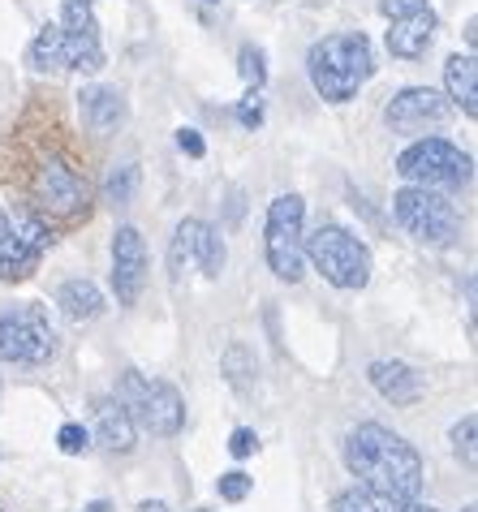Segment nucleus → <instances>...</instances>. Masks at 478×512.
Masks as SVG:
<instances>
[{
    "label": "nucleus",
    "mask_w": 478,
    "mask_h": 512,
    "mask_svg": "<svg viewBox=\"0 0 478 512\" xmlns=\"http://www.w3.org/2000/svg\"><path fill=\"white\" fill-rule=\"evenodd\" d=\"M237 121H242L246 130H259V125H263V95L259 91H250L242 104H237Z\"/></svg>",
    "instance_id": "obj_30"
},
{
    "label": "nucleus",
    "mask_w": 478,
    "mask_h": 512,
    "mask_svg": "<svg viewBox=\"0 0 478 512\" xmlns=\"http://www.w3.org/2000/svg\"><path fill=\"white\" fill-rule=\"evenodd\" d=\"M379 13L388 18V52L397 56V61L427 56L435 26H440L431 0H379Z\"/></svg>",
    "instance_id": "obj_9"
},
{
    "label": "nucleus",
    "mask_w": 478,
    "mask_h": 512,
    "mask_svg": "<svg viewBox=\"0 0 478 512\" xmlns=\"http://www.w3.org/2000/svg\"><path fill=\"white\" fill-rule=\"evenodd\" d=\"M117 401L130 409L134 426H143V431L160 435V439H173L181 426H186V396L164 379H143L138 371H125Z\"/></svg>",
    "instance_id": "obj_5"
},
{
    "label": "nucleus",
    "mask_w": 478,
    "mask_h": 512,
    "mask_svg": "<svg viewBox=\"0 0 478 512\" xmlns=\"http://www.w3.org/2000/svg\"><path fill=\"white\" fill-rule=\"evenodd\" d=\"M56 26H61V39H65V69H74V74L104 69V39H100V22H95L91 0H65Z\"/></svg>",
    "instance_id": "obj_11"
},
{
    "label": "nucleus",
    "mask_w": 478,
    "mask_h": 512,
    "mask_svg": "<svg viewBox=\"0 0 478 512\" xmlns=\"http://www.w3.org/2000/svg\"><path fill=\"white\" fill-rule=\"evenodd\" d=\"M466 512H474V504H470V508H466Z\"/></svg>",
    "instance_id": "obj_36"
},
{
    "label": "nucleus",
    "mask_w": 478,
    "mask_h": 512,
    "mask_svg": "<svg viewBox=\"0 0 478 512\" xmlns=\"http://www.w3.org/2000/svg\"><path fill=\"white\" fill-rule=\"evenodd\" d=\"M444 87H448V99L474 121L478 117V65H474V56H448Z\"/></svg>",
    "instance_id": "obj_17"
},
{
    "label": "nucleus",
    "mask_w": 478,
    "mask_h": 512,
    "mask_svg": "<svg viewBox=\"0 0 478 512\" xmlns=\"http://www.w3.org/2000/svg\"><path fill=\"white\" fill-rule=\"evenodd\" d=\"M82 512H112L104 500H95V504H87V508H82Z\"/></svg>",
    "instance_id": "obj_35"
},
{
    "label": "nucleus",
    "mask_w": 478,
    "mask_h": 512,
    "mask_svg": "<svg viewBox=\"0 0 478 512\" xmlns=\"http://www.w3.org/2000/svg\"><path fill=\"white\" fill-rule=\"evenodd\" d=\"M345 465L358 478L362 491H371L375 500H384L392 512L401 504L418 500L423 491V457L414 452V444H405L401 435H392L379 422H362L345 439Z\"/></svg>",
    "instance_id": "obj_1"
},
{
    "label": "nucleus",
    "mask_w": 478,
    "mask_h": 512,
    "mask_svg": "<svg viewBox=\"0 0 478 512\" xmlns=\"http://www.w3.org/2000/svg\"><path fill=\"white\" fill-rule=\"evenodd\" d=\"M237 74L246 78L250 91H263V82H267V56H263V48L246 44L242 52H237Z\"/></svg>",
    "instance_id": "obj_24"
},
{
    "label": "nucleus",
    "mask_w": 478,
    "mask_h": 512,
    "mask_svg": "<svg viewBox=\"0 0 478 512\" xmlns=\"http://www.w3.org/2000/svg\"><path fill=\"white\" fill-rule=\"evenodd\" d=\"M56 444H61L65 457H78V452L91 448V431H87L82 422H65L61 431H56Z\"/></svg>",
    "instance_id": "obj_27"
},
{
    "label": "nucleus",
    "mask_w": 478,
    "mask_h": 512,
    "mask_svg": "<svg viewBox=\"0 0 478 512\" xmlns=\"http://www.w3.org/2000/svg\"><path fill=\"white\" fill-rule=\"evenodd\" d=\"M56 306H61L74 323H82V319H95L104 310V293L95 289L91 280H65L61 293H56Z\"/></svg>",
    "instance_id": "obj_19"
},
{
    "label": "nucleus",
    "mask_w": 478,
    "mask_h": 512,
    "mask_svg": "<svg viewBox=\"0 0 478 512\" xmlns=\"http://www.w3.org/2000/svg\"><path fill=\"white\" fill-rule=\"evenodd\" d=\"M0 512H5V508H0Z\"/></svg>",
    "instance_id": "obj_39"
},
{
    "label": "nucleus",
    "mask_w": 478,
    "mask_h": 512,
    "mask_svg": "<svg viewBox=\"0 0 478 512\" xmlns=\"http://www.w3.org/2000/svg\"><path fill=\"white\" fill-rule=\"evenodd\" d=\"M397 512H440V508H431V504H423V500H410V504H401Z\"/></svg>",
    "instance_id": "obj_33"
},
{
    "label": "nucleus",
    "mask_w": 478,
    "mask_h": 512,
    "mask_svg": "<svg viewBox=\"0 0 478 512\" xmlns=\"http://www.w3.org/2000/svg\"><path fill=\"white\" fill-rule=\"evenodd\" d=\"M134 418L117 396H100L95 401V439L108 448V452H130L134 448Z\"/></svg>",
    "instance_id": "obj_16"
},
{
    "label": "nucleus",
    "mask_w": 478,
    "mask_h": 512,
    "mask_svg": "<svg viewBox=\"0 0 478 512\" xmlns=\"http://www.w3.org/2000/svg\"><path fill=\"white\" fill-rule=\"evenodd\" d=\"M143 284H147V246L143 233L134 224H125L112 237V293H117L121 306H134L143 297Z\"/></svg>",
    "instance_id": "obj_13"
},
{
    "label": "nucleus",
    "mask_w": 478,
    "mask_h": 512,
    "mask_svg": "<svg viewBox=\"0 0 478 512\" xmlns=\"http://www.w3.org/2000/svg\"><path fill=\"white\" fill-rule=\"evenodd\" d=\"M82 121H87L95 134L117 130V125L125 121V99H121V91L117 87H91V91H82Z\"/></svg>",
    "instance_id": "obj_18"
},
{
    "label": "nucleus",
    "mask_w": 478,
    "mask_h": 512,
    "mask_svg": "<svg viewBox=\"0 0 478 512\" xmlns=\"http://www.w3.org/2000/svg\"><path fill=\"white\" fill-rule=\"evenodd\" d=\"M302 254L315 263V272L332 284V289H367L371 284V250L367 241L354 237L349 229H341V224H319V229L302 241Z\"/></svg>",
    "instance_id": "obj_3"
},
{
    "label": "nucleus",
    "mask_w": 478,
    "mask_h": 512,
    "mask_svg": "<svg viewBox=\"0 0 478 512\" xmlns=\"http://www.w3.org/2000/svg\"><path fill=\"white\" fill-rule=\"evenodd\" d=\"M199 224L203 220H181L177 233H173V246H168V280L181 284V276H186V267L194 263V246H199Z\"/></svg>",
    "instance_id": "obj_20"
},
{
    "label": "nucleus",
    "mask_w": 478,
    "mask_h": 512,
    "mask_svg": "<svg viewBox=\"0 0 478 512\" xmlns=\"http://www.w3.org/2000/svg\"><path fill=\"white\" fill-rule=\"evenodd\" d=\"M26 61L35 69H65V39H61V26H44V31L35 35L31 52H26Z\"/></svg>",
    "instance_id": "obj_21"
},
{
    "label": "nucleus",
    "mask_w": 478,
    "mask_h": 512,
    "mask_svg": "<svg viewBox=\"0 0 478 512\" xmlns=\"http://www.w3.org/2000/svg\"><path fill=\"white\" fill-rule=\"evenodd\" d=\"M250 487H255V482H250V474H242V469H229V474H220V482H216L220 500H229V504H242Z\"/></svg>",
    "instance_id": "obj_28"
},
{
    "label": "nucleus",
    "mask_w": 478,
    "mask_h": 512,
    "mask_svg": "<svg viewBox=\"0 0 478 512\" xmlns=\"http://www.w3.org/2000/svg\"><path fill=\"white\" fill-rule=\"evenodd\" d=\"M474 431H478V418L474 414H466V418H461L457 426H453V452H457V457H461V465H466V469H474Z\"/></svg>",
    "instance_id": "obj_26"
},
{
    "label": "nucleus",
    "mask_w": 478,
    "mask_h": 512,
    "mask_svg": "<svg viewBox=\"0 0 478 512\" xmlns=\"http://www.w3.org/2000/svg\"><path fill=\"white\" fill-rule=\"evenodd\" d=\"M392 216L405 233L423 246H453L461 237V216L453 207V198L440 190H423V186H405L392 194Z\"/></svg>",
    "instance_id": "obj_6"
},
{
    "label": "nucleus",
    "mask_w": 478,
    "mask_h": 512,
    "mask_svg": "<svg viewBox=\"0 0 478 512\" xmlns=\"http://www.w3.org/2000/svg\"><path fill=\"white\" fill-rule=\"evenodd\" d=\"M91 5H95V0H91Z\"/></svg>",
    "instance_id": "obj_38"
},
{
    "label": "nucleus",
    "mask_w": 478,
    "mask_h": 512,
    "mask_svg": "<svg viewBox=\"0 0 478 512\" xmlns=\"http://www.w3.org/2000/svg\"><path fill=\"white\" fill-rule=\"evenodd\" d=\"M306 69H311V87L328 99V104H349L375 74V52L371 39L362 31L328 35L306 52Z\"/></svg>",
    "instance_id": "obj_2"
},
{
    "label": "nucleus",
    "mask_w": 478,
    "mask_h": 512,
    "mask_svg": "<svg viewBox=\"0 0 478 512\" xmlns=\"http://www.w3.org/2000/svg\"><path fill=\"white\" fill-rule=\"evenodd\" d=\"M302 241H306V203L298 194H280L267 207V224H263V254L272 276L298 284L302 280Z\"/></svg>",
    "instance_id": "obj_7"
},
{
    "label": "nucleus",
    "mask_w": 478,
    "mask_h": 512,
    "mask_svg": "<svg viewBox=\"0 0 478 512\" xmlns=\"http://www.w3.org/2000/svg\"><path fill=\"white\" fill-rule=\"evenodd\" d=\"M224 259H229V250H224L220 233L203 220V224H199V246H194V263L203 267V276H207V280H216V276L224 272Z\"/></svg>",
    "instance_id": "obj_22"
},
{
    "label": "nucleus",
    "mask_w": 478,
    "mask_h": 512,
    "mask_svg": "<svg viewBox=\"0 0 478 512\" xmlns=\"http://www.w3.org/2000/svg\"><path fill=\"white\" fill-rule=\"evenodd\" d=\"M207 5H216V0H207Z\"/></svg>",
    "instance_id": "obj_37"
},
{
    "label": "nucleus",
    "mask_w": 478,
    "mask_h": 512,
    "mask_svg": "<svg viewBox=\"0 0 478 512\" xmlns=\"http://www.w3.org/2000/svg\"><path fill=\"white\" fill-rule=\"evenodd\" d=\"M177 147L186 151L190 160H203V155H207V142H203L199 130H177Z\"/></svg>",
    "instance_id": "obj_32"
},
{
    "label": "nucleus",
    "mask_w": 478,
    "mask_h": 512,
    "mask_svg": "<svg viewBox=\"0 0 478 512\" xmlns=\"http://www.w3.org/2000/svg\"><path fill=\"white\" fill-rule=\"evenodd\" d=\"M246 362H255L246 353V345H233L229 353H224V371H229V383L237 392H246Z\"/></svg>",
    "instance_id": "obj_29"
},
{
    "label": "nucleus",
    "mask_w": 478,
    "mask_h": 512,
    "mask_svg": "<svg viewBox=\"0 0 478 512\" xmlns=\"http://www.w3.org/2000/svg\"><path fill=\"white\" fill-rule=\"evenodd\" d=\"M384 121L397 134H423L448 121V99L431 87H405L401 95H392V104L384 108Z\"/></svg>",
    "instance_id": "obj_14"
},
{
    "label": "nucleus",
    "mask_w": 478,
    "mask_h": 512,
    "mask_svg": "<svg viewBox=\"0 0 478 512\" xmlns=\"http://www.w3.org/2000/svg\"><path fill=\"white\" fill-rule=\"evenodd\" d=\"M134 190H138V164H121L117 173H112L104 181V198L112 207H125V203H134Z\"/></svg>",
    "instance_id": "obj_23"
},
{
    "label": "nucleus",
    "mask_w": 478,
    "mask_h": 512,
    "mask_svg": "<svg viewBox=\"0 0 478 512\" xmlns=\"http://www.w3.org/2000/svg\"><path fill=\"white\" fill-rule=\"evenodd\" d=\"M35 203L56 220H74V216H87L91 190L65 160H48L35 168Z\"/></svg>",
    "instance_id": "obj_12"
},
{
    "label": "nucleus",
    "mask_w": 478,
    "mask_h": 512,
    "mask_svg": "<svg viewBox=\"0 0 478 512\" xmlns=\"http://www.w3.org/2000/svg\"><path fill=\"white\" fill-rule=\"evenodd\" d=\"M470 155L453 147L448 138H418L397 155V173L410 181V186L423 190H466L470 186Z\"/></svg>",
    "instance_id": "obj_4"
},
{
    "label": "nucleus",
    "mask_w": 478,
    "mask_h": 512,
    "mask_svg": "<svg viewBox=\"0 0 478 512\" xmlns=\"http://www.w3.org/2000/svg\"><path fill=\"white\" fill-rule=\"evenodd\" d=\"M48 246H52V233L44 220H35V216L9 220L0 211V280L5 284L31 276Z\"/></svg>",
    "instance_id": "obj_10"
},
{
    "label": "nucleus",
    "mask_w": 478,
    "mask_h": 512,
    "mask_svg": "<svg viewBox=\"0 0 478 512\" xmlns=\"http://www.w3.org/2000/svg\"><path fill=\"white\" fill-rule=\"evenodd\" d=\"M332 512H392L384 500H375L371 491H362V487H349V491H341L332 500Z\"/></svg>",
    "instance_id": "obj_25"
},
{
    "label": "nucleus",
    "mask_w": 478,
    "mask_h": 512,
    "mask_svg": "<svg viewBox=\"0 0 478 512\" xmlns=\"http://www.w3.org/2000/svg\"><path fill=\"white\" fill-rule=\"evenodd\" d=\"M56 353V332L39 306H18L0 315V362L44 366Z\"/></svg>",
    "instance_id": "obj_8"
},
{
    "label": "nucleus",
    "mask_w": 478,
    "mask_h": 512,
    "mask_svg": "<svg viewBox=\"0 0 478 512\" xmlns=\"http://www.w3.org/2000/svg\"><path fill=\"white\" fill-rule=\"evenodd\" d=\"M138 512H168V504H160V500H151V504H143Z\"/></svg>",
    "instance_id": "obj_34"
},
{
    "label": "nucleus",
    "mask_w": 478,
    "mask_h": 512,
    "mask_svg": "<svg viewBox=\"0 0 478 512\" xmlns=\"http://www.w3.org/2000/svg\"><path fill=\"white\" fill-rule=\"evenodd\" d=\"M367 379L388 405H418V396H423V375L405 362H371Z\"/></svg>",
    "instance_id": "obj_15"
},
{
    "label": "nucleus",
    "mask_w": 478,
    "mask_h": 512,
    "mask_svg": "<svg viewBox=\"0 0 478 512\" xmlns=\"http://www.w3.org/2000/svg\"><path fill=\"white\" fill-rule=\"evenodd\" d=\"M255 448H259V435L250 431V426H237L233 439H229V452H233V457L242 461V457H250V452H255Z\"/></svg>",
    "instance_id": "obj_31"
}]
</instances>
